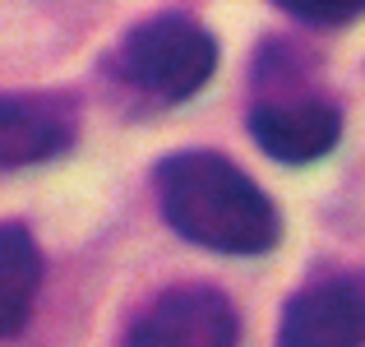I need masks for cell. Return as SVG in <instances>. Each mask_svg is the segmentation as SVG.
Returning a JSON list of instances; mask_svg holds the SVG:
<instances>
[{
  "instance_id": "1",
  "label": "cell",
  "mask_w": 365,
  "mask_h": 347,
  "mask_svg": "<svg viewBox=\"0 0 365 347\" xmlns=\"http://www.w3.org/2000/svg\"><path fill=\"white\" fill-rule=\"evenodd\" d=\"M158 208L176 236L213 255H268L282 236V213L227 153L180 149L153 167Z\"/></svg>"
},
{
  "instance_id": "2",
  "label": "cell",
  "mask_w": 365,
  "mask_h": 347,
  "mask_svg": "<svg viewBox=\"0 0 365 347\" xmlns=\"http://www.w3.org/2000/svg\"><path fill=\"white\" fill-rule=\"evenodd\" d=\"M217 70V37L190 14H153L125 28L107 74L125 93H143L158 107L190 102Z\"/></svg>"
},
{
  "instance_id": "3",
  "label": "cell",
  "mask_w": 365,
  "mask_h": 347,
  "mask_svg": "<svg viewBox=\"0 0 365 347\" xmlns=\"http://www.w3.org/2000/svg\"><path fill=\"white\" fill-rule=\"evenodd\" d=\"M250 139L282 167H305L338 149L342 139V111L324 93L301 89L296 74H287V89H259V102L245 116Z\"/></svg>"
},
{
  "instance_id": "4",
  "label": "cell",
  "mask_w": 365,
  "mask_h": 347,
  "mask_svg": "<svg viewBox=\"0 0 365 347\" xmlns=\"http://www.w3.org/2000/svg\"><path fill=\"white\" fill-rule=\"evenodd\" d=\"M241 315L213 283H171L130 320L120 347H236Z\"/></svg>"
},
{
  "instance_id": "5",
  "label": "cell",
  "mask_w": 365,
  "mask_h": 347,
  "mask_svg": "<svg viewBox=\"0 0 365 347\" xmlns=\"http://www.w3.org/2000/svg\"><path fill=\"white\" fill-rule=\"evenodd\" d=\"M277 347H365V273H324L296 287L277 315Z\"/></svg>"
},
{
  "instance_id": "6",
  "label": "cell",
  "mask_w": 365,
  "mask_h": 347,
  "mask_svg": "<svg viewBox=\"0 0 365 347\" xmlns=\"http://www.w3.org/2000/svg\"><path fill=\"white\" fill-rule=\"evenodd\" d=\"M79 139V107L70 93H0V171L51 162Z\"/></svg>"
},
{
  "instance_id": "7",
  "label": "cell",
  "mask_w": 365,
  "mask_h": 347,
  "mask_svg": "<svg viewBox=\"0 0 365 347\" xmlns=\"http://www.w3.org/2000/svg\"><path fill=\"white\" fill-rule=\"evenodd\" d=\"M42 287V250L24 223H0V338L28 324Z\"/></svg>"
},
{
  "instance_id": "8",
  "label": "cell",
  "mask_w": 365,
  "mask_h": 347,
  "mask_svg": "<svg viewBox=\"0 0 365 347\" xmlns=\"http://www.w3.org/2000/svg\"><path fill=\"white\" fill-rule=\"evenodd\" d=\"M273 5L282 14L301 19V24H319V28H342L365 14V0H273Z\"/></svg>"
}]
</instances>
